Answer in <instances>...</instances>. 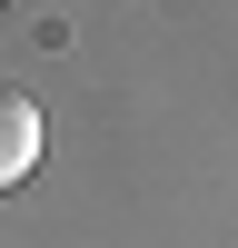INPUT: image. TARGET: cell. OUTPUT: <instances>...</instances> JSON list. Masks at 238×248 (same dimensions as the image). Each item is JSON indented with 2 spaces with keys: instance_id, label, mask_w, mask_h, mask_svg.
Listing matches in <instances>:
<instances>
[{
  "instance_id": "cell-1",
  "label": "cell",
  "mask_w": 238,
  "mask_h": 248,
  "mask_svg": "<svg viewBox=\"0 0 238 248\" xmlns=\"http://www.w3.org/2000/svg\"><path fill=\"white\" fill-rule=\"evenodd\" d=\"M30 169H40V109L20 90H0V189H20Z\"/></svg>"
}]
</instances>
